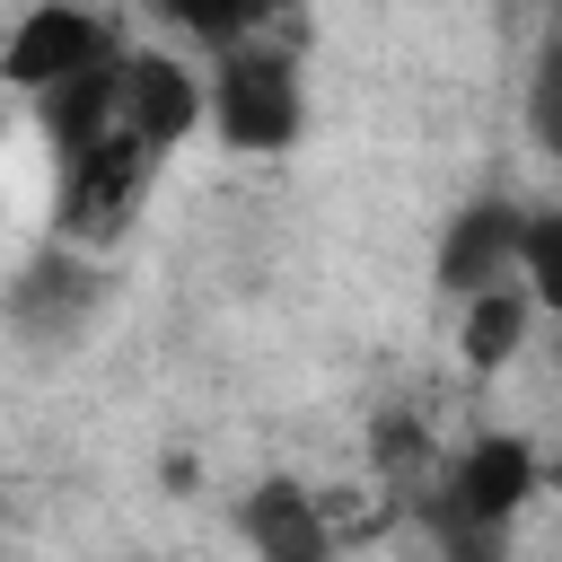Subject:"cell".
I'll use <instances>...</instances> for the list:
<instances>
[{
    "instance_id": "ba28073f",
    "label": "cell",
    "mask_w": 562,
    "mask_h": 562,
    "mask_svg": "<svg viewBox=\"0 0 562 562\" xmlns=\"http://www.w3.org/2000/svg\"><path fill=\"white\" fill-rule=\"evenodd\" d=\"M536 290L527 281H492V290H474L465 299V325H457V351H465V369H509L518 360V342H527V325H536Z\"/></svg>"
},
{
    "instance_id": "5b68a950",
    "label": "cell",
    "mask_w": 562,
    "mask_h": 562,
    "mask_svg": "<svg viewBox=\"0 0 562 562\" xmlns=\"http://www.w3.org/2000/svg\"><path fill=\"white\" fill-rule=\"evenodd\" d=\"M518 246H527V211L518 202H465L439 228V290L474 299L492 281H518Z\"/></svg>"
},
{
    "instance_id": "8fae6325",
    "label": "cell",
    "mask_w": 562,
    "mask_h": 562,
    "mask_svg": "<svg viewBox=\"0 0 562 562\" xmlns=\"http://www.w3.org/2000/svg\"><path fill=\"white\" fill-rule=\"evenodd\" d=\"M544 492H553V501H562V448H553V457H544Z\"/></svg>"
},
{
    "instance_id": "52a82bcc",
    "label": "cell",
    "mask_w": 562,
    "mask_h": 562,
    "mask_svg": "<svg viewBox=\"0 0 562 562\" xmlns=\"http://www.w3.org/2000/svg\"><path fill=\"white\" fill-rule=\"evenodd\" d=\"M237 536L255 562H334V527L307 483H255L237 501Z\"/></svg>"
},
{
    "instance_id": "8992f818",
    "label": "cell",
    "mask_w": 562,
    "mask_h": 562,
    "mask_svg": "<svg viewBox=\"0 0 562 562\" xmlns=\"http://www.w3.org/2000/svg\"><path fill=\"white\" fill-rule=\"evenodd\" d=\"M202 114H211V88L176 53H123V132H140L149 149H176Z\"/></svg>"
},
{
    "instance_id": "30bf717a",
    "label": "cell",
    "mask_w": 562,
    "mask_h": 562,
    "mask_svg": "<svg viewBox=\"0 0 562 562\" xmlns=\"http://www.w3.org/2000/svg\"><path fill=\"white\" fill-rule=\"evenodd\" d=\"M430 536H439V562H501L509 553V527H483L457 509H430Z\"/></svg>"
},
{
    "instance_id": "3957f363",
    "label": "cell",
    "mask_w": 562,
    "mask_h": 562,
    "mask_svg": "<svg viewBox=\"0 0 562 562\" xmlns=\"http://www.w3.org/2000/svg\"><path fill=\"white\" fill-rule=\"evenodd\" d=\"M105 61H114V35H105V18L79 9V0H35V9L9 26V44H0V79H9L18 97H44V88H61V79H79V70H105Z\"/></svg>"
},
{
    "instance_id": "9c48e42d",
    "label": "cell",
    "mask_w": 562,
    "mask_h": 562,
    "mask_svg": "<svg viewBox=\"0 0 562 562\" xmlns=\"http://www.w3.org/2000/svg\"><path fill=\"white\" fill-rule=\"evenodd\" d=\"M518 281L544 299V307H562V202L553 211H527V246H518Z\"/></svg>"
},
{
    "instance_id": "7a4b0ae2",
    "label": "cell",
    "mask_w": 562,
    "mask_h": 562,
    "mask_svg": "<svg viewBox=\"0 0 562 562\" xmlns=\"http://www.w3.org/2000/svg\"><path fill=\"white\" fill-rule=\"evenodd\" d=\"M158 158H167V149H149L140 132H105V140H88L79 158H61V246H70V237H79V246L123 237V220L140 211Z\"/></svg>"
},
{
    "instance_id": "277c9868",
    "label": "cell",
    "mask_w": 562,
    "mask_h": 562,
    "mask_svg": "<svg viewBox=\"0 0 562 562\" xmlns=\"http://www.w3.org/2000/svg\"><path fill=\"white\" fill-rule=\"evenodd\" d=\"M527 492H544V457L509 430H483L430 492V509H457V518H483V527H509L527 509Z\"/></svg>"
},
{
    "instance_id": "6da1fadb",
    "label": "cell",
    "mask_w": 562,
    "mask_h": 562,
    "mask_svg": "<svg viewBox=\"0 0 562 562\" xmlns=\"http://www.w3.org/2000/svg\"><path fill=\"white\" fill-rule=\"evenodd\" d=\"M211 123H220V140L246 149V158L290 149L299 123H307L299 61H290V53H263V44H228L220 70H211Z\"/></svg>"
}]
</instances>
